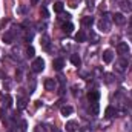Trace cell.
I'll return each instance as SVG.
<instances>
[{
	"label": "cell",
	"mask_w": 132,
	"mask_h": 132,
	"mask_svg": "<svg viewBox=\"0 0 132 132\" xmlns=\"http://www.w3.org/2000/svg\"><path fill=\"white\" fill-rule=\"evenodd\" d=\"M81 25H83V26H86V28H89V26H92V25H94V19H92L91 15H86V17H83V19H81Z\"/></svg>",
	"instance_id": "12"
},
{
	"label": "cell",
	"mask_w": 132,
	"mask_h": 132,
	"mask_svg": "<svg viewBox=\"0 0 132 132\" xmlns=\"http://www.w3.org/2000/svg\"><path fill=\"white\" fill-rule=\"evenodd\" d=\"M71 63L74 66H80L81 65V59H80V55L78 54H72L71 55Z\"/></svg>",
	"instance_id": "13"
},
{
	"label": "cell",
	"mask_w": 132,
	"mask_h": 132,
	"mask_svg": "<svg viewBox=\"0 0 132 132\" xmlns=\"http://www.w3.org/2000/svg\"><path fill=\"white\" fill-rule=\"evenodd\" d=\"M17 106H19V109H25L26 108V98L25 97L17 98Z\"/></svg>",
	"instance_id": "20"
},
{
	"label": "cell",
	"mask_w": 132,
	"mask_h": 132,
	"mask_svg": "<svg viewBox=\"0 0 132 132\" xmlns=\"http://www.w3.org/2000/svg\"><path fill=\"white\" fill-rule=\"evenodd\" d=\"M112 60H114V51L112 49H106L103 52V62L104 63H111Z\"/></svg>",
	"instance_id": "7"
},
{
	"label": "cell",
	"mask_w": 132,
	"mask_h": 132,
	"mask_svg": "<svg viewBox=\"0 0 132 132\" xmlns=\"http://www.w3.org/2000/svg\"><path fill=\"white\" fill-rule=\"evenodd\" d=\"M117 52H118L121 57H125L126 54H129V45L125 43V42H120V43L117 45Z\"/></svg>",
	"instance_id": "2"
},
{
	"label": "cell",
	"mask_w": 132,
	"mask_h": 132,
	"mask_svg": "<svg viewBox=\"0 0 132 132\" xmlns=\"http://www.w3.org/2000/svg\"><path fill=\"white\" fill-rule=\"evenodd\" d=\"M40 45H42V48H43V49H46V51H48V49H49V37H48V35H43V37H42Z\"/></svg>",
	"instance_id": "15"
},
{
	"label": "cell",
	"mask_w": 132,
	"mask_h": 132,
	"mask_svg": "<svg viewBox=\"0 0 132 132\" xmlns=\"http://www.w3.org/2000/svg\"><path fill=\"white\" fill-rule=\"evenodd\" d=\"M43 69H45V60H43L42 57L34 59V62H32V71L34 72H42Z\"/></svg>",
	"instance_id": "1"
},
{
	"label": "cell",
	"mask_w": 132,
	"mask_h": 132,
	"mask_svg": "<svg viewBox=\"0 0 132 132\" xmlns=\"http://www.w3.org/2000/svg\"><path fill=\"white\" fill-rule=\"evenodd\" d=\"M62 29H63V32H65V34H71L72 31H74V25H72L71 22H68V23H63Z\"/></svg>",
	"instance_id": "14"
},
{
	"label": "cell",
	"mask_w": 132,
	"mask_h": 132,
	"mask_svg": "<svg viewBox=\"0 0 132 132\" xmlns=\"http://www.w3.org/2000/svg\"><path fill=\"white\" fill-rule=\"evenodd\" d=\"M88 6L92 9V8H94V2H92V0H88Z\"/></svg>",
	"instance_id": "30"
},
{
	"label": "cell",
	"mask_w": 132,
	"mask_h": 132,
	"mask_svg": "<svg viewBox=\"0 0 132 132\" xmlns=\"http://www.w3.org/2000/svg\"><path fill=\"white\" fill-rule=\"evenodd\" d=\"M11 106H12V97L6 95L5 97V108H11Z\"/></svg>",
	"instance_id": "24"
},
{
	"label": "cell",
	"mask_w": 132,
	"mask_h": 132,
	"mask_svg": "<svg viewBox=\"0 0 132 132\" xmlns=\"http://www.w3.org/2000/svg\"><path fill=\"white\" fill-rule=\"evenodd\" d=\"M0 98H2V92H0Z\"/></svg>",
	"instance_id": "36"
},
{
	"label": "cell",
	"mask_w": 132,
	"mask_h": 132,
	"mask_svg": "<svg viewBox=\"0 0 132 132\" xmlns=\"http://www.w3.org/2000/svg\"><path fill=\"white\" fill-rule=\"evenodd\" d=\"M25 40H26V42H31V40H32V34L28 32L26 35H25Z\"/></svg>",
	"instance_id": "27"
},
{
	"label": "cell",
	"mask_w": 132,
	"mask_h": 132,
	"mask_svg": "<svg viewBox=\"0 0 132 132\" xmlns=\"http://www.w3.org/2000/svg\"><path fill=\"white\" fill-rule=\"evenodd\" d=\"M112 22H114L115 25H120V26H121V25L126 23V17H125L121 12H115V14L112 15Z\"/></svg>",
	"instance_id": "4"
},
{
	"label": "cell",
	"mask_w": 132,
	"mask_h": 132,
	"mask_svg": "<svg viewBox=\"0 0 132 132\" xmlns=\"http://www.w3.org/2000/svg\"><path fill=\"white\" fill-rule=\"evenodd\" d=\"M3 115H5V111H3V109L0 108V118H3Z\"/></svg>",
	"instance_id": "31"
},
{
	"label": "cell",
	"mask_w": 132,
	"mask_h": 132,
	"mask_svg": "<svg viewBox=\"0 0 132 132\" xmlns=\"http://www.w3.org/2000/svg\"><path fill=\"white\" fill-rule=\"evenodd\" d=\"M38 3V0H31V5H37Z\"/></svg>",
	"instance_id": "34"
},
{
	"label": "cell",
	"mask_w": 132,
	"mask_h": 132,
	"mask_svg": "<svg viewBox=\"0 0 132 132\" xmlns=\"http://www.w3.org/2000/svg\"><path fill=\"white\" fill-rule=\"evenodd\" d=\"M126 68H128V59H125V57H121V59L115 63V71H117V72H125Z\"/></svg>",
	"instance_id": "3"
},
{
	"label": "cell",
	"mask_w": 132,
	"mask_h": 132,
	"mask_svg": "<svg viewBox=\"0 0 132 132\" xmlns=\"http://www.w3.org/2000/svg\"><path fill=\"white\" fill-rule=\"evenodd\" d=\"M52 66H54L55 71H62L63 66H65V60H63V59H55L54 63H52Z\"/></svg>",
	"instance_id": "11"
},
{
	"label": "cell",
	"mask_w": 132,
	"mask_h": 132,
	"mask_svg": "<svg viewBox=\"0 0 132 132\" xmlns=\"http://www.w3.org/2000/svg\"><path fill=\"white\" fill-rule=\"evenodd\" d=\"M66 131L68 132H75L77 129H78V125H77V121H74V120H71V121H68L66 123Z\"/></svg>",
	"instance_id": "10"
},
{
	"label": "cell",
	"mask_w": 132,
	"mask_h": 132,
	"mask_svg": "<svg viewBox=\"0 0 132 132\" xmlns=\"http://www.w3.org/2000/svg\"><path fill=\"white\" fill-rule=\"evenodd\" d=\"M75 42H78V43L86 42V34L83 32V31H78V32L75 34Z\"/></svg>",
	"instance_id": "16"
},
{
	"label": "cell",
	"mask_w": 132,
	"mask_h": 132,
	"mask_svg": "<svg viewBox=\"0 0 132 132\" xmlns=\"http://www.w3.org/2000/svg\"><path fill=\"white\" fill-rule=\"evenodd\" d=\"M60 112H62V115H71V114H72V112H74V109H72V108H71V106H63V108H62V109H60Z\"/></svg>",
	"instance_id": "17"
},
{
	"label": "cell",
	"mask_w": 132,
	"mask_h": 132,
	"mask_svg": "<svg viewBox=\"0 0 132 132\" xmlns=\"http://www.w3.org/2000/svg\"><path fill=\"white\" fill-rule=\"evenodd\" d=\"M114 114H115L114 106H108V108H106V111H104V115H106V117H112Z\"/></svg>",
	"instance_id": "22"
},
{
	"label": "cell",
	"mask_w": 132,
	"mask_h": 132,
	"mask_svg": "<svg viewBox=\"0 0 132 132\" xmlns=\"http://www.w3.org/2000/svg\"><path fill=\"white\" fill-rule=\"evenodd\" d=\"M103 80H104V83H108V85H111L112 81H114V74H104L103 75Z\"/></svg>",
	"instance_id": "19"
},
{
	"label": "cell",
	"mask_w": 132,
	"mask_h": 132,
	"mask_svg": "<svg viewBox=\"0 0 132 132\" xmlns=\"http://www.w3.org/2000/svg\"><path fill=\"white\" fill-rule=\"evenodd\" d=\"M2 40H3L6 45H11V43L14 42V34L11 32V31H8V32H5L2 35Z\"/></svg>",
	"instance_id": "8"
},
{
	"label": "cell",
	"mask_w": 132,
	"mask_h": 132,
	"mask_svg": "<svg viewBox=\"0 0 132 132\" xmlns=\"http://www.w3.org/2000/svg\"><path fill=\"white\" fill-rule=\"evenodd\" d=\"M80 132H92V128H89V126H81V128H80Z\"/></svg>",
	"instance_id": "26"
},
{
	"label": "cell",
	"mask_w": 132,
	"mask_h": 132,
	"mask_svg": "<svg viewBox=\"0 0 132 132\" xmlns=\"http://www.w3.org/2000/svg\"><path fill=\"white\" fill-rule=\"evenodd\" d=\"M40 12H42V14H43V15H45V17H48V9H46V8H45V6H43V8H42V11H40Z\"/></svg>",
	"instance_id": "29"
},
{
	"label": "cell",
	"mask_w": 132,
	"mask_h": 132,
	"mask_svg": "<svg viewBox=\"0 0 132 132\" xmlns=\"http://www.w3.org/2000/svg\"><path fill=\"white\" fill-rule=\"evenodd\" d=\"M129 25L132 26V15H131V19H129Z\"/></svg>",
	"instance_id": "35"
},
{
	"label": "cell",
	"mask_w": 132,
	"mask_h": 132,
	"mask_svg": "<svg viewBox=\"0 0 132 132\" xmlns=\"http://www.w3.org/2000/svg\"><path fill=\"white\" fill-rule=\"evenodd\" d=\"M98 98H100V92L98 91H89V92H88V100H89L91 103L98 101Z\"/></svg>",
	"instance_id": "9"
},
{
	"label": "cell",
	"mask_w": 132,
	"mask_h": 132,
	"mask_svg": "<svg viewBox=\"0 0 132 132\" xmlns=\"http://www.w3.org/2000/svg\"><path fill=\"white\" fill-rule=\"evenodd\" d=\"M63 19H66V20H69V19H71V15H69V14H65V15H63Z\"/></svg>",
	"instance_id": "32"
},
{
	"label": "cell",
	"mask_w": 132,
	"mask_h": 132,
	"mask_svg": "<svg viewBox=\"0 0 132 132\" xmlns=\"http://www.w3.org/2000/svg\"><path fill=\"white\" fill-rule=\"evenodd\" d=\"M54 11L59 12V14L63 12V3H62V2H55V3H54Z\"/></svg>",
	"instance_id": "21"
},
{
	"label": "cell",
	"mask_w": 132,
	"mask_h": 132,
	"mask_svg": "<svg viewBox=\"0 0 132 132\" xmlns=\"http://www.w3.org/2000/svg\"><path fill=\"white\" fill-rule=\"evenodd\" d=\"M37 29L38 31H43L45 29V23H37Z\"/></svg>",
	"instance_id": "28"
},
{
	"label": "cell",
	"mask_w": 132,
	"mask_h": 132,
	"mask_svg": "<svg viewBox=\"0 0 132 132\" xmlns=\"http://www.w3.org/2000/svg\"><path fill=\"white\" fill-rule=\"evenodd\" d=\"M52 132H62L59 128H52Z\"/></svg>",
	"instance_id": "33"
},
{
	"label": "cell",
	"mask_w": 132,
	"mask_h": 132,
	"mask_svg": "<svg viewBox=\"0 0 132 132\" xmlns=\"http://www.w3.org/2000/svg\"><path fill=\"white\" fill-rule=\"evenodd\" d=\"M34 55H35V49H34L32 46H28V49H26V57H28V59H32Z\"/></svg>",
	"instance_id": "23"
},
{
	"label": "cell",
	"mask_w": 132,
	"mask_h": 132,
	"mask_svg": "<svg viewBox=\"0 0 132 132\" xmlns=\"http://www.w3.org/2000/svg\"><path fill=\"white\" fill-rule=\"evenodd\" d=\"M55 88H57V83H55L54 78H46L45 80V89L46 91H55Z\"/></svg>",
	"instance_id": "6"
},
{
	"label": "cell",
	"mask_w": 132,
	"mask_h": 132,
	"mask_svg": "<svg viewBox=\"0 0 132 132\" xmlns=\"http://www.w3.org/2000/svg\"><path fill=\"white\" fill-rule=\"evenodd\" d=\"M131 2H132V0H131Z\"/></svg>",
	"instance_id": "37"
},
{
	"label": "cell",
	"mask_w": 132,
	"mask_h": 132,
	"mask_svg": "<svg viewBox=\"0 0 132 132\" xmlns=\"http://www.w3.org/2000/svg\"><path fill=\"white\" fill-rule=\"evenodd\" d=\"M91 112H92V115H98L100 108H98V103H97V101L91 103Z\"/></svg>",
	"instance_id": "18"
},
{
	"label": "cell",
	"mask_w": 132,
	"mask_h": 132,
	"mask_svg": "<svg viewBox=\"0 0 132 132\" xmlns=\"http://www.w3.org/2000/svg\"><path fill=\"white\" fill-rule=\"evenodd\" d=\"M98 29L101 32H109V31H111V23H109V20L101 19L98 22Z\"/></svg>",
	"instance_id": "5"
},
{
	"label": "cell",
	"mask_w": 132,
	"mask_h": 132,
	"mask_svg": "<svg viewBox=\"0 0 132 132\" xmlns=\"http://www.w3.org/2000/svg\"><path fill=\"white\" fill-rule=\"evenodd\" d=\"M34 132H46V126H43V125H37V126L34 128Z\"/></svg>",
	"instance_id": "25"
}]
</instances>
